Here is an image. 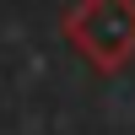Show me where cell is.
Wrapping results in <instances>:
<instances>
[{
    "instance_id": "6da1fadb",
    "label": "cell",
    "mask_w": 135,
    "mask_h": 135,
    "mask_svg": "<svg viewBox=\"0 0 135 135\" xmlns=\"http://www.w3.org/2000/svg\"><path fill=\"white\" fill-rule=\"evenodd\" d=\"M60 27L70 49L103 76L124 70L135 60V0H76Z\"/></svg>"
}]
</instances>
